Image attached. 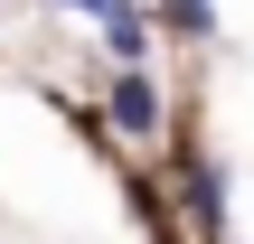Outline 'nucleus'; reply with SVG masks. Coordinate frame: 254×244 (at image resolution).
I'll list each match as a JSON object with an SVG mask.
<instances>
[{
  "mask_svg": "<svg viewBox=\"0 0 254 244\" xmlns=\"http://www.w3.org/2000/svg\"><path fill=\"white\" fill-rule=\"evenodd\" d=\"M57 9H85V19H104V9H113V0H57Z\"/></svg>",
  "mask_w": 254,
  "mask_h": 244,
  "instance_id": "39448f33",
  "label": "nucleus"
},
{
  "mask_svg": "<svg viewBox=\"0 0 254 244\" xmlns=\"http://www.w3.org/2000/svg\"><path fill=\"white\" fill-rule=\"evenodd\" d=\"M179 207H189L207 235H226V169H217V160H179Z\"/></svg>",
  "mask_w": 254,
  "mask_h": 244,
  "instance_id": "f03ea898",
  "label": "nucleus"
},
{
  "mask_svg": "<svg viewBox=\"0 0 254 244\" xmlns=\"http://www.w3.org/2000/svg\"><path fill=\"white\" fill-rule=\"evenodd\" d=\"M94 28H104V56H113V66H141V56H151V9H141V0H113Z\"/></svg>",
  "mask_w": 254,
  "mask_h": 244,
  "instance_id": "7ed1b4c3",
  "label": "nucleus"
},
{
  "mask_svg": "<svg viewBox=\"0 0 254 244\" xmlns=\"http://www.w3.org/2000/svg\"><path fill=\"white\" fill-rule=\"evenodd\" d=\"M104 113H113V132H123V141H151V132H160V85H151L141 66H123V75H113V94H104Z\"/></svg>",
  "mask_w": 254,
  "mask_h": 244,
  "instance_id": "f257e3e1",
  "label": "nucleus"
},
{
  "mask_svg": "<svg viewBox=\"0 0 254 244\" xmlns=\"http://www.w3.org/2000/svg\"><path fill=\"white\" fill-rule=\"evenodd\" d=\"M170 28H189V38H217V0H170Z\"/></svg>",
  "mask_w": 254,
  "mask_h": 244,
  "instance_id": "20e7f679",
  "label": "nucleus"
}]
</instances>
